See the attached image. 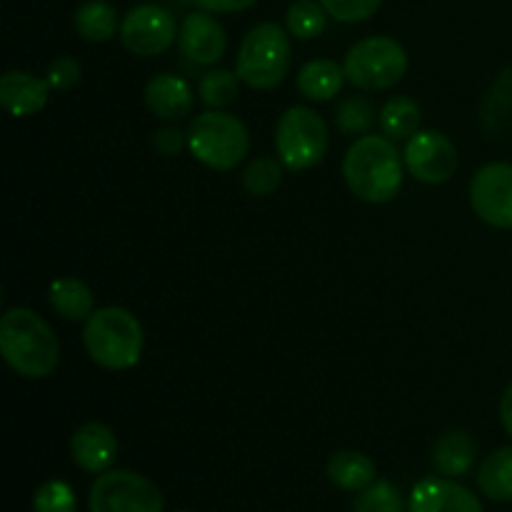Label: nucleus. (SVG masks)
<instances>
[{
	"instance_id": "f257e3e1",
	"label": "nucleus",
	"mask_w": 512,
	"mask_h": 512,
	"mask_svg": "<svg viewBox=\"0 0 512 512\" xmlns=\"http://www.w3.org/2000/svg\"><path fill=\"white\" fill-rule=\"evenodd\" d=\"M343 178L355 198L370 205L390 203L403 188V153L388 135H363L345 153Z\"/></svg>"
},
{
	"instance_id": "f03ea898",
	"label": "nucleus",
	"mask_w": 512,
	"mask_h": 512,
	"mask_svg": "<svg viewBox=\"0 0 512 512\" xmlns=\"http://www.w3.org/2000/svg\"><path fill=\"white\" fill-rule=\"evenodd\" d=\"M0 353L8 368L25 380H43L60 363L55 330L30 308H10L0 318Z\"/></svg>"
},
{
	"instance_id": "7ed1b4c3",
	"label": "nucleus",
	"mask_w": 512,
	"mask_h": 512,
	"mask_svg": "<svg viewBox=\"0 0 512 512\" xmlns=\"http://www.w3.org/2000/svg\"><path fill=\"white\" fill-rule=\"evenodd\" d=\"M83 345L90 360L100 368L130 370L143 355V325L128 308L108 305L85 320Z\"/></svg>"
},
{
	"instance_id": "20e7f679",
	"label": "nucleus",
	"mask_w": 512,
	"mask_h": 512,
	"mask_svg": "<svg viewBox=\"0 0 512 512\" xmlns=\"http://www.w3.org/2000/svg\"><path fill=\"white\" fill-rule=\"evenodd\" d=\"M188 150L200 165L230 173L250 150V133L238 115L228 110H205L188 125Z\"/></svg>"
},
{
	"instance_id": "39448f33",
	"label": "nucleus",
	"mask_w": 512,
	"mask_h": 512,
	"mask_svg": "<svg viewBox=\"0 0 512 512\" xmlns=\"http://www.w3.org/2000/svg\"><path fill=\"white\" fill-rule=\"evenodd\" d=\"M293 45L278 23H258L245 33L235 55L240 83L253 90H275L290 73Z\"/></svg>"
},
{
	"instance_id": "423d86ee",
	"label": "nucleus",
	"mask_w": 512,
	"mask_h": 512,
	"mask_svg": "<svg viewBox=\"0 0 512 512\" xmlns=\"http://www.w3.org/2000/svg\"><path fill=\"white\" fill-rule=\"evenodd\" d=\"M330 133L323 115L308 105H293L275 125V155L293 173H305L328 155Z\"/></svg>"
},
{
	"instance_id": "0eeeda50",
	"label": "nucleus",
	"mask_w": 512,
	"mask_h": 512,
	"mask_svg": "<svg viewBox=\"0 0 512 512\" xmlns=\"http://www.w3.org/2000/svg\"><path fill=\"white\" fill-rule=\"evenodd\" d=\"M343 68L348 83L365 93L390 90L408 73V50L390 35H370L345 53Z\"/></svg>"
},
{
	"instance_id": "6e6552de",
	"label": "nucleus",
	"mask_w": 512,
	"mask_h": 512,
	"mask_svg": "<svg viewBox=\"0 0 512 512\" xmlns=\"http://www.w3.org/2000/svg\"><path fill=\"white\" fill-rule=\"evenodd\" d=\"M165 498L158 485L133 470H105L88 495L90 512H163Z\"/></svg>"
},
{
	"instance_id": "1a4fd4ad",
	"label": "nucleus",
	"mask_w": 512,
	"mask_h": 512,
	"mask_svg": "<svg viewBox=\"0 0 512 512\" xmlns=\"http://www.w3.org/2000/svg\"><path fill=\"white\" fill-rule=\"evenodd\" d=\"M178 23L163 5L143 3L130 8L120 20V43L138 58H155L178 40Z\"/></svg>"
},
{
	"instance_id": "9d476101",
	"label": "nucleus",
	"mask_w": 512,
	"mask_h": 512,
	"mask_svg": "<svg viewBox=\"0 0 512 512\" xmlns=\"http://www.w3.org/2000/svg\"><path fill=\"white\" fill-rule=\"evenodd\" d=\"M405 170L425 185H443L458 173L460 153L448 135L438 130H418L403 148Z\"/></svg>"
},
{
	"instance_id": "9b49d317",
	"label": "nucleus",
	"mask_w": 512,
	"mask_h": 512,
	"mask_svg": "<svg viewBox=\"0 0 512 512\" xmlns=\"http://www.w3.org/2000/svg\"><path fill=\"white\" fill-rule=\"evenodd\" d=\"M470 205L490 228L512 230V163H488L475 170Z\"/></svg>"
},
{
	"instance_id": "f8f14e48",
	"label": "nucleus",
	"mask_w": 512,
	"mask_h": 512,
	"mask_svg": "<svg viewBox=\"0 0 512 512\" xmlns=\"http://www.w3.org/2000/svg\"><path fill=\"white\" fill-rule=\"evenodd\" d=\"M180 53L195 65H215L225 55L228 48V35L220 20H215L208 10H195L188 13L180 23L178 33Z\"/></svg>"
},
{
	"instance_id": "ddd939ff",
	"label": "nucleus",
	"mask_w": 512,
	"mask_h": 512,
	"mask_svg": "<svg viewBox=\"0 0 512 512\" xmlns=\"http://www.w3.org/2000/svg\"><path fill=\"white\" fill-rule=\"evenodd\" d=\"M408 512H483L478 495L453 478H425L413 488Z\"/></svg>"
},
{
	"instance_id": "4468645a",
	"label": "nucleus",
	"mask_w": 512,
	"mask_h": 512,
	"mask_svg": "<svg viewBox=\"0 0 512 512\" xmlns=\"http://www.w3.org/2000/svg\"><path fill=\"white\" fill-rule=\"evenodd\" d=\"M118 435L113 428L105 423H85L80 425L70 440V455H73L75 465L85 473L100 475L110 470V465L118 458Z\"/></svg>"
},
{
	"instance_id": "2eb2a0df",
	"label": "nucleus",
	"mask_w": 512,
	"mask_h": 512,
	"mask_svg": "<svg viewBox=\"0 0 512 512\" xmlns=\"http://www.w3.org/2000/svg\"><path fill=\"white\" fill-rule=\"evenodd\" d=\"M145 108L165 123H178L188 118L193 110L195 95L188 80H183L175 73H158L145 83L143 90Z\"/></svg>"
},
{
	"instance_id": "dca6fc26",
	"label": "nucleus",
	"mask_w": 512,
	"mask_h": 512,
	"mask_svg": "<svg viewBox=\"0 0 512 512\" xmlns=\"http://www.w3.org/2000/svg\"><path fill=\"white\" fill-rule=\"evenodd\" d=\"M50 85L28 70H8L0 78V105L13 118H30L48 105Z\"/></svg>"
},
{
	"instance_id": "f3484780",
	"label": "nucleus",
	"mask_w": 512,
	"mask_h": 512,
	"mask_svg": "<svg viewBox=\"0 0 512 512\" xmlns=\"http://www.w3.org/2000/svg\"><path fill=\"white\" fill-rule=\"evenodd\" d=\"M345 68L330 58H315L300 68L298 90L310 103H328L335 95H340L345 85Z\"/></svg>"
},
{
	"instance_id": "a211bd4d",
	"label": "nucleus",
	"mask_w": 512,
	"mask_h": 512,
	"mask_svg": "<svg viewBox=\"0 0 512 512\" xmlns=\"http://www.w3.org/2000/svg\"><path fill=\"white\" fill-rule=\"evenodd\" d=\"M478 443L468 430H450L435 443L433 465L443 478H463L473 470Z\"/></svg>"
},
{
	"instance_id": "6ab92c4d",
	"label": "nucleus",
	"mask_w": 512,
	"mask_h": 512,
	"mask_svg": "<svg viewBox=\"0 0 512 512\" xmlns=\"http://www.w3.org/2000/svg\"><path fill=\"white\" fill-rule=\"evenodd\" d=\"M325 473H328L330 483L338 490H345V493H360V490H365L370 483L378 480V468L360 450H338V453H333L328 465H325Z\"/></svg>"
},
{
	"instance_id": "aec40b11",
	"label": "nucleus",
	"mask_w": 512,
	"mask_h": 512,
	"mask_svg": "<svg viewBox=\"0 0 512 512\" xmlns=\"http://www.w3.org/2000/svg\"><path fill=\"white\" fill-rule=\"evenodd\" d=\"M48 303L70 323L88 320L95 313V295L80 278H58L48 288Z\"/></svg>"
},
{
	"instance_id": "412c9836",
	"label": "nucleus",
	"mask_w": 512,
	"mask_h": 512,
	"mask_svg": "<svg viewBox=\"0 0 512 512\" xmlns=\"http://www.w3.org/2000/svg\"><path fill=\"white\" fill-rule=\"evenodd\" d=\"M73 25L75 33L88 43H108L120 33L118 10L105 0H88L80 5L73 15Z\"/></svg>"
},
{
	"instance_id": "4be33fe9",
	"label": "nucleus",
	"mask_w": 512,
	"mask_h": 512,
	"mask_svg": "<svg viewBox=\"0 0 512 512\" xmlns=\"http://www.w3.org/2000/svg\"><path fill=\"white\" fill-rule=\"evenodd\" d=\"M380 130L390 140H410L423 123V108L410 95H393L380 108Z\"/></svg>"
},
{
	"instance_id": "5701e85b",
	"label": "nucleus",
	"mask_w": 512,
	"mask_h": 512,
	"mask_svg": "<svg viewBox=\"0 0 512 512\" xmlns=\"http://www.w3.org/2000/svg\"><path fill=\"white\" fill-rule=\"evenodd\" d=\"M478 488L495 503H512V445L495 450L480 463Z\"/></svg>"
},
{
	"instance_id": "b1692460",
	"label": "nucleus",
	"mask_w": 512,
	"mask_h": 512,
	"mask_svg": "<svg viewBox=\"0 0 512 512\" xmlns=\"http://www.w3.org/2000/svg\"><path fill=\"white\" fill-rule=\"evenodd\" d=\"M375 120H378V113H375V105L368 95H345L335 108V125L343 135L363 138L370 133Z\"/></svg>"
},
{
	"instance_id": "393cba45",
	"label": "nucleus",
	"mask_w": 512,
	"mask_h": 512,
	"mask_svg": "<svg viewBox=\"0 0 512 512\" xmlns=\"http://www.w3.org/2000/svg\"><path fill=\"white\" fill-rule=\"evenodd\" d=\"M285 165L280 163V158L273 155H260V158L250 160L243 170V190L253 198H270L275 195V190L283 185V173Z\"/></svg>"
},
{
	"instance_id": "a878e982",
	"label": "nucleus",
	"mask_w": 512,
	"mask_h": 512,
	"mask_svg": "<svg viewBox=\"0 0 512 512\" xmlns=\"http://www.w3.org/2000/svg\"><path fill=\"white\" fill-rule=\"evenodd\" d=\"M240 93L238 73L228 68H210L203 78L198 80V98L208 110H223L235 103Z\"/></svg>"
},
{
	"instance_id": "bb28decb",
	"label": "nucleus",
	"mask_w": 512,
	"mask_h": 512,
	"mask_svg": "<svg viewBox=\"0 0 512 512\" xmlns=\"http://www.w3.org/2000/svg\"><path fill=\"white\" fill-rule=\"evenodd\" d=\"M328 18L320 0H295L285 13V30L298 40H313L323 33Z\"/></svg>"
},
{
	"instance_id": "cd10ccee",
	"label": "nucleus",
	"mask_w": 512,
	"mask_h": 512,
	"mask_svg": "<svg viewBox=\"0 0 512 512\" xmlns=\"http://www.w3.org/2000/svg\"><path fill=\"white\" fill-rule=\"evenodd\" d=\"M408 505L403 503V495L390 480L380 478L360 490L353 503V512H403Z\"/></svg>"
},
{
	"instance_id": "c85d7f7f",
	"label": "nucleus",
	"mask_w": 512,
	"mask_h": 512,
	"mask_svg": "<svg viewBox=\"0 0 512 512\" xmlns=\"http://www.w3.org/2000/svg\"><path fill=\"white\" fill-rule=\"evenodd\" d=\"M33 512H78L75 490L65 480H48L35 490Z\"/></svg>"
},
{
	"instance_id": "c756f323",
	"label": "nucleus",
	"mask_w": 512,
	"mask_h": 512,
	"mask_svg": "<svg viewBox=\"0 0 512 512\" xmlns=\"http://www.w3.org/2000/svg\"><path fill=\"white\" fill-rule=\"evenodd\" d=\"M330 18L338 23H363L380 10L383 0H320Z\"/></svg>"
},
{
	"instance_id": "7c9ffc66",
	"label": "nucleus",
	"mask_w": 512,
	"mask_h": 512,
	"mask_svg": "<svg viewBox=\"0 0 512 512\" xmlns=\"http://www.w3.org/2000/svg\"><path fill=\"white\" fill-rule=\"evenodd\" d=\"M83 78V65L73 55H60L45 70V80H48L50 90H73Z\"/></svg>"
},
{
	"instance_id": "2f4dec72",
	"label": "nucleus",
	"mask_w": 512,
	"mask_h": 512,
	"mask_svg": "<svg viewBox=\"0 0 512 512\" xmlns=\"http://www.w3.org/2000/svg\"><path fill=\"white\" fill-rule=\"evenodd\" d=\"M153 148L165 158H175V155L183 153V148H188V133H183L175 125H165L153 133Z\"/></svg>"
},
{
	"instance_id": "473e14b6",
	"label": "nucleus",
	"mask_w": 512,
	"mask_h": 512,
	"mask_svg": "<svg viewBox=\"0 0 512 512\" xmlns=\"http://www.w3.org/2000/svg\"><path fill=\"white\" fill-rule=\"evenodd\" d=\"M193 3L208 13H243V10L253 8L258 0H193Z\"/></svg>"
},
{
	"instance_id": "72a5a7b5",
	"label": "nucleus",
	"mask_w": 512,
	"mask_h": 512,
	"mask_svg": "<svg viewBox=\"0 0 512 512\" xmlns=\"http://www.w3.org/2000/svg\"><path fill=\"white\" fill-rule=\"evenodd\" d=\"M500 423H503L505 433L512 438V383L505 388L503 398H500Z\"/></svg>"
},
{
	"instance_id": "f704fd0d",
	"label": "nucleus",
	"mask_w": 512,
	"mask_h": 512,
	"mask_svg": "<svg viewBox=\"0 0 512 512\" xmlns=\"http://www.w3.org/2000/svg\"><path fill=\"white\" fill-rule=\"evenodd\" d=\"M178 512H188V510H178Z\"/></svg>"
}]
</instances>
